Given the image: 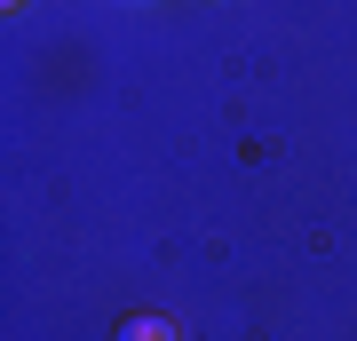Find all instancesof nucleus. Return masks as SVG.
Wrapping results in <instances>:
<instances>
[{"mask_svg":"<svg viewBox=\"0 0 357 341\" xmlns=\"http://www.w3.org/2000/svg\"><path fill=\"white\" fill-rule=\"evenodd\" d=\"M0 8H8V16H16V8H24V0H0Z\"/></svg>","mask_w":357,"mask_h":341,"instance_id":"obj_2","label":"nucleus"},{"mask_svg":"<svg viewBox=\"0 0 357 341\" xmlns=\"http://www.w3.org/2000/svg\"><path fill=\"white\" fill-rule=\"evenodd\" d=\"M112 341H183V326H175V317H159V310H135V317H119Z\"/></svg>","mask_w":357,"mask_h":341,"instance_id":"obj_1","label":"nucleus"}]
</instances>
